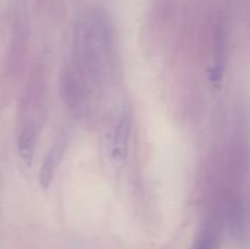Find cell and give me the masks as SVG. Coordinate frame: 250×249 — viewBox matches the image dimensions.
Instances as JSON below:
<instances>
[{
  "label": "cell",
  "mask_w": 250,
  "mask_h": 249,
  "mask_svg": "<svg viewBox=\"0 0 250 249\" xmlns=\"http://www.w3.org/2000/svg\"><path fill=\"white\" fill-rule=\"evenodd\" d=\"M72 65L97 95L114 77L115 46L111 29L100 15H89L76 29Z\"/></svg>",
  "instance_id": "6da1fadb"
},
{
  "label": "cell",
  "mask_w": 250,
  "mask_h": 249,
  "mask_svg": "<svg viewBox=\"0 0 250 249\" xmlns=\"http://www.w3.org/2000/svg\"><path fill=\"white\" fill-rule=\"evenodd\" d=\"M46 73L37 65L32 71L20 104L17 148L22 160L31 165L46 114Z\"/></svg>",
  "instance_id": "7a4b0ae2"
},
{
  "label": "cell",
  "mask_w": 250,
  "mask_h": 249,
  "mask_svg": "<svg viewBox=\"0 0 250 249\" xmlns=\"http://www.w3.org/2000/svg\"><path fill=\"white\" fill-rule=\"evenodd\" d=\"M224 220L221 205L212 202L192 249H220Z\"/></svg>",
  "instance_id": "3957f363"
},
{
  "label": "cell",
  "mask_w": 250,
  "mask_h": 249,
  "mask_svg": "<svg viewBox=\"0 0 250 249\" xmlns=\"http://www.w3.org/2000/svg\"><path fill=\"white\" fill-rule=\"evenodd\" d=\"M227 50H229L227 26L224 17H220L215 26L214 38H212V66L211 73H210L212 82L216 84H220L225 73L227 63Z\"/></svg>",
  "instance_id": "277c9868"
},
{
  "label": "cell",
  "mask_w": 250,
  "mask_h": 249,
  "mask_svg": "<svg viewBox=\"0 0 250 249\" xmlns=\"http://www.w3.org/2000/svg\"><path fill=\"white\" fill-rule=\"evenodd\" d=\"M132 120L133 117L129 106H124L111 134V154L115 159H124L127 155L133 122Z\"/></svg>",
  "instance_id": "5b68a950"
},
{
  "label": "cell",
  "mask_w": 250,
  "mask_h": 249,
  "mask_svg": "<svg viewBox=\"0 0 250 249\" xmlns=\"http://www.w3.org/2000/svg\"><path fill=\"white\" fill-rule=\"evenodd\" d=\"M66 145H67V139L65 138L63 134H60L59 138H56V141L54 142L49 153L46 154L45 160H44L41 168V177H39L41 185L43 187H48L53 181L56 170H58L59 165L62 160L63 154H65Z\"/></svg>",
  "instance_id": "8992f818"
}]
</instances>
